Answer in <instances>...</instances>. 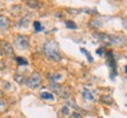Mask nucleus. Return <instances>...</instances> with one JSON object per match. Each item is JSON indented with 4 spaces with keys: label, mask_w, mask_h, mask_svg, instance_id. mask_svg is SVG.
I'll return each instance as SVG.
<instances>
[{
    "label": "nucleus",
    "mask_w": 127,
    "mask_h": 118,
    "mask_svg": "<svg viewBox=\"0 0 127 118\" xmlns=\"http://www.w3.org/2000/svg\"><path fill=\"white\" fill-rule=\"evenodd\" d=\"M27 24H28V18H23L20 21H19V26H24V25H26L27 26Z\"/></svg>",
    "instance_id": "nucleus-18"
},
{
    "label": "nucleus",
    "mask_w": 127,
    "mask_h": 118,
    "mask_svg": "<svg viewBox=\"0 0 127 118\" xmlns=\"http://www.w3.org/2000/svg\"><path fill=\"white\" fill-rule=\"evenodd\" d=\"M71 118H82V117L79 112H73V114H71Z\"/></svg>",
    "instance_id": "nucleus-19"
},
{
    "label": "nucleus",
    "mask_w": 127,
    "mask_h": 118,
    "mask_svg": "<svg viewBox=\"0 0 127 118\" xmlns=\"http://www.w3.org/2000/svg\"><path fill=\"white\" fill-rule=\"evenodd\" d=\"M125 72L127 73V66H126V67H125Z\"/></svg>",
    "instance_id": "nucleus-22"
},
{
    "label": "nucleus",
    "mask_w": 127,
    "mask_h": 118,
    "mask_svg": "<svg viewBox=\"0 0 127 118\" xmlns=\"http://www.w3.org/2000/svg\"><path fill=\"white\" fill-rule=\"evenodd\" d=\"M15 61L19 64V65H27L28 61L23 57H15Z\"/></svg>",
    "instance_id": "nucleus-15"
},
{
    "label": "nucleus",
    "mask_w": 127,
    "mask_h": 118,
    "mask_svg": "<svg viewBox=\"0 0 127 118\" xmlns=\"http://www.w3.org/2000/svg\"><path fill=\"white\" fill-rule=\"evenodd\" d=\"M94 37L98 38L99 41H102L106 45H113V44H119V41L117 40L118 38L113 36H109L106 33H94Z\"/></svg>",
    "instance_id": "nucleus-4"
},
{
    "label": "nucleus",
    "mask_w": 127,
    "mask_h": 118,
    "mask_svg": "<svg viewBox=\"0 0 127 118\" xmlns=\"http://www.w3.org/2000/svg\"><path fill=\"white\" fill-rule=\"evenodd\" d=\"M33 26H34V31L35 32H41L44 31V26L41 25L40 21H38V20H35L34 23H33Z\"/></svg>",
    "instance_id": "nucleus-11"
},
{
    "label": "nucleus",
    "mask_w": 127,
    "mask_h": 118,
    "mask_svg": "<svg viewBox=\"0 0 127 118\" xmlns=\"http://www.w3.org/2000/svg\"><path fill=\"white\" fill-rule=\"evenodd\" d=\"M102 52H104V49H98V51H96L98 55H102Z\"/></svg>",
    "instance_id": "nucleus-21"
},
{
    "label": "nucleus",
    "mask_w": 127,
    "mask_h": 118,
    "mask_svg": "<svg viewBox=\"0 0 127 118\" xmlns=\"http://www.w3.org/2000/svg\"><path fill=\"white\" fill-rule=\"evenodd\" d=\"M9 27V19L0 14V31H6Z\"/></svg>",
    "instance_id": "nucleus-6"
},
{
    "label": "nucleus",
    "mask_w": 127,
    "mask_h": 118,
    "mask_svg": "<svg viewBox=\"0 0 127 118\" xmlns=\"http://www.w3.org/2000/svg\"><path fill=\"white\" fill-rule=\"evenodd\" d=\"M5 118H11V117H5Z\"/></svg>",
    "instance_id": "nucleus-23"
},
{
    "label": "nucleus",
    "mask_w": 127,
    "mask_h": 118,
    "mask_svg": "<svg viewBox=\"0 0 127 118\" xmlns=\"http://www.w3.org/2000/svg\"><path fill=\"white\" fill-rule=\"evenodd\" d=\"M80 51H81V53H84V55L87 57V59H88V61H90V63H92V61H93V58H92V56L88 53V51H86V49H80Z\"/></svg>",
    "instance_id": "nucleus-17"
},
{
    "label": "nucleus",
    "mask_w": 127,
    "mask_h": 118,
    "mask_svg": "<svg viewBox=\"0 0 127 118\" xmlns=\"http://www.w3.org/2000/svg\"><path fill=\"white\" fill-rule=\"evenodd\" d=\"M14 45L20 51H25L30 47V38L23 34H18L14 38Z\"/></svg>",
    "instance_id": "nucleus-2"
},
{
    "label": "nucleus",
    "mask_w": 127,
    "mask_h": 118,
    "mask_svg": "<svg viewBox=\"0 0 127 118\" xmlns=\"http://www.w3.org/2000/svg\"><path fill=\"white\" fill-rule=\"evenodd\" d=\"M65 25H66V27L71 28V30H75V28H77V25L73 23V21H71V20H67V21H65Z\"/></svg>",
    "instance_id": "nucleus-16"
},
{
    "label": "nucleus",
    "mask_w": 127,
    "mask_h": 118,
    "mask_svg": "<svg viewBox=\"0 0 127 118\" xmlns=\"http://www.w3.org/2000/svg\"><path fill=\"white\" fill-rule=\"evenodd\" d=\"M41 98L42 99H46V100H53L54 99V96L50 93V92H41Z\"/></svg>",
    "instance_id": "nucleus-10"
},
{
    "label": "nucleus",
    "mask_w": 127,
    "mask_h": 118,
    "mask_svg": "<svg viewBox=\"0 0 127 118\" xmlns=\"http://www.w3.org/2000/svg\"><path fill=\"white\" fill-rule=\"evenodd\" d=\"M8 108V104H7V102L4 99H0V112H5L6 110Z\"/></svg>",
    "instance_id": "nucleus-12"
},
{
    "label": "nucleus",
    "mask_w": 127,
    "mask_h": 118,
    "mask_svg": "<svg viewBox=\"0 0 127 118\" xmlns=\"http://www.w3.org/2000/svg\"><path fill=\"white\" fill-rule=\"evenodd\" d=\"M101 102L105 104H112L113 103V98L111 96H102L101 97Z\"/></svg>",
    "instance_id": "nucleus-13"
},
{
    "label": "nucleus",
    "mask_w": 127,
    "mask_h": 118,
    "mask_svg": "<svg viewBox=\"0 0 127 118\" xmlns=\"http://www.w3.org/2000/svg\"><path fill=\"white\" fill-rule=\"evenodd\" d=\"M26 4H27V6H30L31 8H39V7H41L40 1H32V0H27Z\"/></svg>",
    "instance_id": "nucleus-9"
},
{
    "label": "nucleus",
    "mask_w": 127,
    "mask_h": 118,
    "mask_svg": "<svg viewBox=\"0 0 127 118\" xmlns=\"http://www.w3.org/2000/svg\"><path fill=\"white\" fill-rule=\"evenodd\" d=\"M47 77L51 80V83H58L63 78V73H48Z\"/></svg>",
    "instance_id": "nucleus-8"
},
{
    "label": "nucleus",
    "mask_w": 127,
    "mask_h": 118,
    "mask_svg": "<svg viewBox=\"0 0 127 118\" xmlns=\"http://www.w3.org/2000/svg\"><path fill=\"white\" fill-rule=\"evenodd\" d=\"M14 80L17 83H19V84H24L25 83V77L21 76V74H15L14 76Z\"/></svg>",
    "instance_id": "nucleus-14"
},
{
    "label": "nucleus",
    "mask_w": 127,
    "mask_h": 118,
    "mask_svg": "<svg viewBox=\"0 0 127 118\" xmlns=\"http://www.w3.org/2000/svg\"><path fill=\"white\" fill-rule=\"evenodd\" d=\"M44 53L51 61H60L61 60V53L59 51L58 44L54 40H47L44 44Z\"/></svg>",
    "instance_id": "nucleus-1"
},
{
    "label": "nucleus",
    "mask_w": 127,
    "mask_h": 118,
    "mask_svg": "<svg viewBox=\"0 0 127 118\" xmlns=\"http://www.w3.org/2000/svg\"><path fill=\"white\" fill-rule=\"evenodd\" d=\"M61 111H63V114H64V115H68V114H69V110H68V106H67V105H65V106L63 108V110H61Z\"/></svg>",
    "instance_id": "nucleus-20"
},
{
    "label": "nucleus",
    "mask_w": 127,
    "mask_h": 118,
    "mask_svg": "<svg viewBox=\"0 0 127 118\" xmlns=\"http://www.w3.org/2000/svg\"><path fill=\"white\" fill-rule=\"evenodd\" d=\"M41 82H42V76H41L38 71H35V72H33L31 76L28 77L26 84H27V86L30 87V89H36V87L40 86Z\"/></svg>",
    "instance_id": "nucleus-3"
},
{
    "label": "nucleus",
    "mask_w": 127,
    "mask_h": 118,
    "mask_svg": "<svg viewBox=\"0 0 127 118\" xmlns=\"http://www.w3.org/2000/svg\"><path fill=\"white\" fill-rule=\"evenodd\" d=\"M0 47H1V50H2V53H5V55L11 56V57L14 55V49H13V46L11 45L8 41L1 40V41H0Z\"/></svg>",
    "instance_id": "nucleus-5"
},
{
    "label": "nucleus",
    "mask_w": 127,
    "mask_h": 118,
    "mask_svg": "<svg viewBox=\"0 0 127 118\" xmlns=\"http://www.w3.org/2000/svg\"><path fill=\"white\" fill-rule=\"evenodd\" d=\"M82 97L86 100H91V102L95 99L94 92H92V91L88 90V89H84V90H82Z\"/></svg>",
    "instance_id": "nucleus-7"
}]
</instances>
